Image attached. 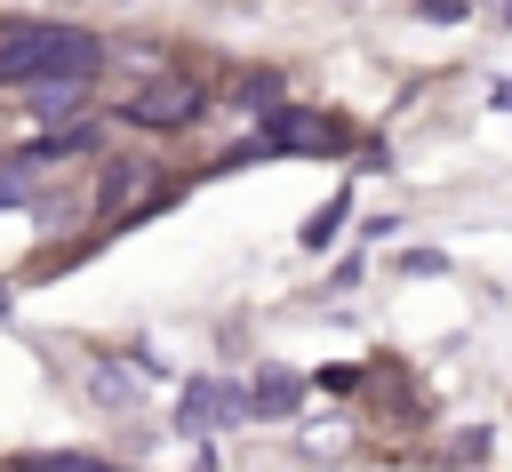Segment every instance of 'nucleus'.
I'll return each instance as SVG.
<instances>
[{
	"mask_svg": "<svg viewBox=\"0 0 512 472\" xmlns=\"http://www.w3.org/2000/svg\"><path fill=\"white\" fill-rule=\"evenodd\" d=\"M104 64V48L72 24H32L16 40H0V80L8 88H88Z\"/></svg>",
	"mask_w": 512,
	"mask_h": 472,
	"instance_id": "1",
	"label": "nucleus"
},
{
	"mask_svg": "<svg viewBox=\"0 0 512 472\" xmlns=\"http://www.w3.org/2000/svg\"><path fill=\"white\" fill-rule=\"evenodd\" d=\"M200 112V88L192 80H152L136 104H128V120H144V128H184Z\"/></svg>",
	"mask_w": 512,
	"mask_h": 472,
	"instance_id": "2",
	"label": "nucleus"
},
{
	"mask_svg": "<svg viewBox=\"0 0 512 472\" xmlns=\"http://www.w3.org/2000/svg\"><path fill=\"white\" fill-rule=\"evenodd\" d=\"M240 408H248V400H240L232 384H192V392H184V424H192V432H216V424H232Z\"/></svg>",
	"mask_w": 512,
	"mask_h": 472,
	"instance_id": "3",
	"label": "nucleus"
},
{
	"mask_svg": "<svg viewBox=\"0 0 512 472\" xmlns=\"http://www.w3.org/2000/svg\"><path fill=\"white\" fill-rule=\"evenodd\" d=\"M272 144L328 152V144H344V128H336V120H320V112H272Z\"/></svg>",
	"mask_w": 512,
	"mask_h": 472,
	"instance_id": "4",
	"label": "nucleus"
},
{
	"mask_svg": "<svg viewBox=\"0 0 512 472\" xmlns=\"http://www.w3.org/2000/svg\"><path fill=\"white\" fill-rule=\"evenodd\" d=\"M80 104H88V88H32V112H48V120H64Z\"/></svg>",
	"mask_w": 512,
	"mask_h": 472,
	"instance_id": "5",
	"label": "nucleus"
},
{
	"mask_svg": "<svg viewBox=\"0 0 512 472\" xmlns=\"http://www.w3.org/2000/svg\"><path fill=\"white\" fill-rule=\"evenodd\" d=\"M88 384H96V400H112V408H136V376H120V368H96Z\"/></svg>",
	"mask_w": 512,
	"mask_h": 472,
	"instance_id": "6",
	"label": "nucleus"
},
{
	"mask_svg": "<svg viewBox=\"0 0 512 472\" xmlns=\"http://www.w3.org/2000/svg\"><path fill=\"white\" fill-rule=\"evenodd\" d=\"M496 8H512V0H496Z\"/></svg>",
	"mask_w": 512,
	"mask_h": 472,
	"instance_id": "7",
	"label": "nucleus"
},
{
	"mask_svg": "<svg viewBox=\"0 0 512 472\" xmlns=\"http://www.w3.org/2000/svg\"><path fill=\"white\" fill-rule=\"evenodd\" d=\"M504 16H512V8H504Z\"/></svg>",
	"mask_w": 512,
	"mask_h": 472,
	"instance_id": "8",
	"label": "nucleus"
}]
</instances>
